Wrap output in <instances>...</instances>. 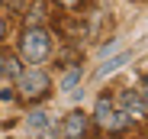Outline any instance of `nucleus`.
Returning <instances> with one entry per match:
<instances>
[{
    "label": "nucleus",
    "mask_w": 148,
    "mask_h": 139,
    "mask_svg": "<svg viewBox=\"0 0 148 139\" xmlns=\"http://www.w3.org/2000/svg\"><path fill=\"white\" fill-rule=\"evenodd\" d=\"M122 62H126V55H119V58H110V62H106V65L100 68V78H106V75H113V71H116V68H119Z\"/></svg>",
    "instance_id": "nucleus-9"
},
{
    "label": "nucleus",
    "mask_w": 148,
    "mask_h": 139,
    "mask_svg": "<svg viewBox=\"0 0 148 139\" xmlns=\"http://www.w3.org/2000/svg\"><path fill=\"white\" fill-rule=\"evenodd\" d=\"M87 129V113L84 110H71L64 117V139H81Z\"/></svg>",
    "instance_id": "nucleus-4"
},
{
    "label": "nucleus",
    "mask_w": 148,
    "mask_h": 139,
    "mask_svg": "<svg viewBox=\"0 0 148 139\" xmlns=\"http://www.w3.org/2000/svg\"><path fill=\"white\" fill-rule=\"evenodd\" d=\"M3 71H7L10 78H19V75H23V68H19V58H16V55H7V58H3Z\"/></svg>",
    "instance_id": "nucleus-8"
},
{
    "label": "nucleus",
    "mask_w": 148,
    "mask_h": 139,
    "mask_svg": "<svg viewBox=\"0 0 148 139\" xmlns=\"http://www.w3.org/2000/svg\"><path fill=\"white\" fill-rule=\"evenodd\" d=\"M119 107H122V113H126L129 120H142V117H145V110H148L138 91H126V94L119 97Z\"/></svg>",
    "instance_id": "nucleus-3"
},
{
    "label": "nucleus",
    "mask_w": 148,
    "mask_h": 139,
    "mask_svg": "<svg viewBox=\"0 0 148 139\" xmlns=\"http://www.w3.org/2000/svg\"><path fill=\"white\" fill-rule=\"evenodd\" d=\"M45 10H48V3H45V0H36V3H32V10L26 13V23H29V26H39V23L48 16Z\"/></svg>",
    "instance_id": "nucleus-7"
},
{
    "label": "nucleus",
    "mask_w": 148,
    "mask_h": 139,
    "mask_svg": "<svg viewBox=\"0 0 148 139\" xmlns=\"http://www.w3.org/2000/svg\"><path fill=\"white\" fill-rule=\"evenodd\" d=\"M19 91H23V97H26V100H42V97L48 94V75L39 71V68L19 75Z\"/></svg>",
    "instance_id": "nucleus-2"
},
{
    "label": "nucleus",
    "mask_w": 148,
    "mask_h": 139,
    "mask_svg": "<svg viewBox=\"0 0 148 139\" xmlns=\"http://www.w3.org/2000/svg\"><path fill=\"white\" fill-rule=\"evenodd\" d=\"M0 71H3V55H0Z\"/></svg>",
    "instance_id": "nucleus-14"
},
{
    "label": "nucleus",
    "mask_w": 148,
    "mask_h": 139,
    "mask_svg": "<svg viewBox=\"0 0 148 139\" xmlns=\"http://www.w3.org/2000/svg\"><path fill=\"white\" fill-rule=\"evenodd\" d=\"M55 3H61V7H81V0H55Z\"/></svg>",
    "instance_id": "nucleus-12"
},
{
    "label": "nucleus",
    "mask_w": 148,
    "mask_h": 139,
    "mask_svg": "<svg viewBox=\"0 0 148 139\" xmlns=\"http://www.w3.org/2000/svg\"><path fill=\"white\" fill-rule=\"evenodd\" d=\"M0 100H13V91L3 84V87H0Z\"/></svg>",
    "instance_id": "nucleus-10"
},
{
    "label": "nucleus",
    "mask_w": 148,
    "mask_h": 139,
    "mask_svg": "<svg viewBox=\"0 0 148 139\" xmlns=\"http://www.w3.org/2000/svg\"><path fill=\"white\" fill-rule=\"evenodd\" d=\"M138 94H142V100H145V107H148V78L142 81V91H138Z\"/></svg>",
    "instance_id": "nucleus-11"
},
{
    "label": "nucleus",
    "mask_w": 148,
    "mask_h": 139,
    "mask_svg": "<svg viewBox=\"0 0 148 139\" xmlns=\"http://www.w3.org/2000/svg\"><path fill=\"white\" fill-rule=\"evenodd\" d=\"M81 78H84V71H81V65L77 68H71V71L61 78V91H64V94H74V87H77L81 84Z\"/></svg>",
    "instance_id": "nucleus-6"
},
{
    "label": "nucleus",
    "mask_w": 148,
    "mask_h": 139,
    "mask_svg": "<svg viewBox=\"0 0 148 139\" xmlns=\"http://www.w3.org/2000/svg\"><path fill=\"white\" fill-rule=\"evenodd\" d=\"M7 36V19H0V39Z\"/></svg>",
    "instance_id": "nucleus-13"
},
{
    "label": "nucleus",
    "mask_w": 148,
    "mask_h": 139,
    "mask_svg": "<svg viewBox=\"0 0 148 139\" xmlns=\"http://www.w3.org/2000/svg\"><path fill=\"white\" fill-rule=\"evenodd\" d=\"M26 129H29L32 136H45V139H52V123H48V113H42V110L29 113V120H26Z\"/></svg>",
    "instance_id": "nucleus-5"
},
{
    "label": "nucleus",
    "mask_w": 148,
    "mask_h": 139,
    "mask_svg": "<svg viewBox=\"0 0 148 139\" xmlns=\"http://www.w3.org/2000/svg\"><path fill=\"white\" fill-rule=\"evenodd\" d=\"M48 52H52V39H48V33H45V29L29 26L26 33H23V39H19V55L26 58L29 65L45 62V58H48Z\"/></svg>",
    "instance_id": "nucleus-1"
}]
</instances>
